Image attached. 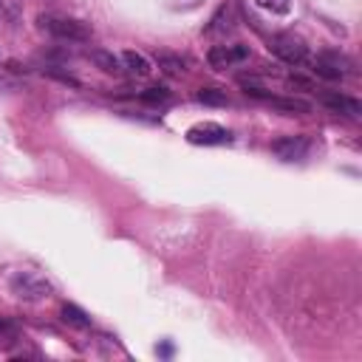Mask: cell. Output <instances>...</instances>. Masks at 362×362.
<instances>
[{
    "instance_id": "obj_1",
    "label": "cell",
    "mask_w": 362,
    "mask_h": 362,
    "mask_svg": "<svg viewBox=\"0 0 362 362\" xmlns=\"http://www.w3.org/2000/svg\"><path fill=\"white\" fill-rule=\"evenodd\" d=\"M40 28L48 31L51 37L68 40V42H88V40H90V25H85L82 20H74V17L42 14V17H40Z\"/></svg>"
},
{
    "instance_id": "obj_2",
    "label": "cell",
    "mask_w": 362,
    "mask_h": 362,
    "mask_svg": "<svg viewBox=\"0 0 362 362\" xmlns=\"http://www.w3.org/2000/svg\"><path fill=\"white\" fill-rule=\"evenodd\" d=\"M8 288L14 297L20 300H28V303H37V300H45L51 294V283L34 272H14L11 280H8Z\"/></svg>"
},
{
    "instance_id": "obj_3",
    "label": "cell",
    "mask_w": 362,
    "mask_h": 362,
    "mask_svg": "<svg viewBox=\"0 0 362 362\" xmlns=\"http://www.w3.org/2000/svg\"><path fill=\"white\" fill-rule=\"evenodd\" d=\"M269 48H272V54H274L277 59H283V62H288V65H300V62L308 59V45H305V40L297 37V34H291V31L274 34L272 42H269Z\"/></svg>"
},
{
    "instance_id": "obj_4",
    "label": "cell",
    "mask_w": 362,
    "mask_h": 362,
    "mask_svg": "<svg viewBox=\"0 0 362 362\" xmlns=\"http://www.w3.org/2000/svg\"><path fill=\"white\" fill-rule=\"evenodd\" d=\"M311 68H314V74H320L322 79H342L345 71L351 68V62H348L342 54H337V51H322V54H317V57L311 59Z\"/></svg>"
},
{
    "instance_id": "obj_5",
    "label": "cell",
    "mask_w": 362,
    "mask_h": 362,
    "mask_svg": "<svg viewBox=\"0 0 362 362\" xmlns=\"http://www.w3.org/2000/svg\"><path fill=\"white\" fill-rule=\"evenodd\" d=\"M187 141L189 144H229L232 136L226 127H221L215 122H198L187 130Z\"/></svg>"
},
{
    "instance_id": "obj_6",
    "label": "cell",
    "mask_w": 362,
    "mask_h": 362,
    "mask_svg": "<svg viewBox=\"0 0 362 362\" xmlns=\"http://www.w3.org/2000/svg\"><path fill=\"white\" fill-rule=\"evenodd\" d=\"M246 57H249L246 45H212L206 54V62L215 71H226V68H235L238 62H243Z\"/></svg>"
},
{
    "instance_id": "obj_7",
    "label": "cell",
    "mask_w": 362,
    "mask_h": 362,
    "mask_svg": "<svg viewBox=\"0 0 362 362\" xmlns=\"http://www.w3.org/2000/svg\"><path fill=\"white\" fill-rule=\"evenodd\" d=\"M311 141L305 136H280L272 141V153L280 158V161H300L305 158Z\"/></svg>"
},
{
    "instance_id": "obj_8",
    "label": "cell",
    "mask_w": 362,
    "mask_h": 362,
    "mask_svg": "<svg viewBox=\"0 0 362 362\" xmlns=\"http://www.w3.org/2000/svg\"><path fill=\"white\" fill-rule=\"evenodd\" d=\"M317 99H320V105H325L328 110L342 113V116H351V119H356V116L362 113L359 99L345 96V93H339V90H322V93H317Z\"/></svg>"
},
{
    "instance_id": "obj_9",
    "label": "cell",
    "mask_w": 362,
    "mask_h": 362,
    "mask_svg": "<svg viewBox=\"0 0 362 362\" xmlns=\"http://www.w3.org/2000/svg\"><path fill=\"white\" fill-rule=\"evenodd\" d=\"M88 59L99 68V71H105V74H113V76H119L124 68H122V59L113 54V51H105V48H90L88 51Z\"/></svg>"
},
{
    "instance_id": "obj_10",
    "label": "cell",
    "mask_w": 362,
    "mask_h": 362,
    "mask_svg": "<svg viewBox=\"0 0 362 362\" xmlns=\"http://www.w3.org/2000/svg\"><path fill=\"white\" fill-rule=\"evenodd\" d=\"M119 59H122V68H127L133 76H147L150 71H153V65H150V59L144 57V54H139V51H122L119 54Z\"/></svg>"
},
{
    "instance_id": "obj_11",
    "label": "cell",
    "mask_w": 362,
    "mask_h": 362,
    "mask_svg": "<svg viewBox=\"0 0 362 362\" xmlns=\"http://www.w3.org/2000/svg\"><path fill=\"white\" fill-rule=\"evenodd\" d=\"M269 105L272 107H277V110H283V113H308L311 110V105L305 102V99H297V96H269Z\"/></svg>"
},
{
    "instance_id": "obj_12",
    "label": "cell",
    "mask_w": 362,
    "mask_h": 362,
    "mask_svg": "<svg viewBox=\"0 0 362 362\" xmlns=\"http://www.w3.org/2000/svg\"><path fill=\"white\" fill-rule=\"evenodd\" d=\"M62 322H68V325H74V328H88L90 325V317L79 308V305H71V303H65L62 305Z\"/></svg>"
},
{
    "instance_id": "obj_13",
    "label": "cell",
    "mask_w": 362,
    "mask_h": 362,
    "mask_svg": "<svg viewBox=\"0 0 362 362\" xmlns=\"http://www.w3.org/2000/svg\"><path fill=\"white\" fill-rule=\"evenodd\" d=\"M195 99H198L201 105H209V107H223V105L229 102L223 88H201V90L195 93Z\"/></svg>"
},
{
    "instance_id": "obj_14",
    "label": "cell",
    "mask_w": 362,
    "mask_h": 362,
    "mask_svg": "<svg viewBox=\"0 0 362 362\" xmlns=\"http://www.w3.org/2000/svg\"><path fill=\"white\" fill-rule=\"evenodd\" d=\"M156 62H158V68H161L164 74H170V76H181V74H184V59H181V57L158 54V57H156Z\"/></svg>"
},
{
    "instance_id": "obj_15",
    "label": "cell",
    "mask_w": 362,
    "mask_h": 362,
    "mask_svg": "<svg viewBox=\"0 0 362 362\" xmlns=\"http://www.w3.org/2000/svg\"><path fill=\"white\" fill-rule=\"evenodd\" d=\"M139 99H141L144 105H164V102H170V90H167V88H161V85H153V88L141 90V93H139Z\"/></svg>"
},
{
    "instance_id": "obj_16",
    "label": "cell",
    "mask_w": 362,
    "mask_h": 362,
    "mask_svg": "<svg viewBox=\"0 0 362 362\" xmlns=\"http://www.w3.org/2000/svg\"><path fill=\"white\" fill-rule=\"evenodd\" d=\"M263 11H272V14H286L291 8V0H255Z\"/></svg>"
},
{
    "instance_id": "obj_17",
    "label": "cell",
    "mask_w": 362,
    "mask_h": 362,
    "mask_svg": "<svg viewBox=\"0 0 362 362\" xmlns=\"http://www.w3.org/2000/svg\"><path fill=\"white\" fill-rule=\"evenodd\" d=\"M45 74H48V76H54V79H59V82H65V85H79L71 74H62V71H57V68H45Z\"/></svg>"
},
{
    "instance_id": "obj_18",
    "label": "cell",
    "mask_w": 362,
    "mask_h": 362,
    "mask_svg": "<svg viewBox=\"0 0 362 362\" xmlns=\"http://www.w3.org/2000/svg\"><path fill=\"white\" fill-rule=\"evenodd\" d=\"M286 82H288V88H314V85H311L308 79H303V76H288Z\"/></svg>"
},
{
    "instance_id": "obj_19",
    "label": "cell",
    "mask_w": 362,
    "mask_h": 362,
    "mask_svg": "<svg viewBox=\"0 0 362 362\" xmlns=\"http://www.w3.org/2000/svg\"><path fill=\"white\" fill-rule=\"evenodd\" d=\"M158 354H161V356H170V354H173V345H161Z\"/></svg>"
}]
</instances>
